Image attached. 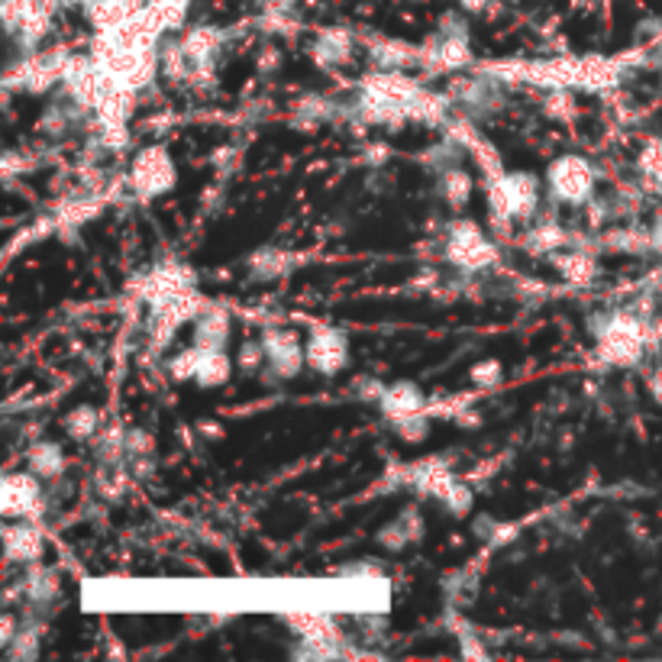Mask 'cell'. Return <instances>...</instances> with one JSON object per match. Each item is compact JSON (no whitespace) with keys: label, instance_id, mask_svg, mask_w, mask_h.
Returning <instances> with one entry per match:
<instances>
[{"label":"cell","instance_id":"cell-21","mask_svg":"<svg viewBox=\"0 0 662 662\" xmlns=\"http://www.w3.org/2000/svg\"><path fill=\"white\" fill-rule=\"evenodd\" d=\"M446 107H450L446 97H440V94H433V91H420L414 101L408 104V117H411V120H420V124L443 126L450 124V120H446Z\"/></svg>","mask_w":662,"mask_h":662},{"label":"cell","instance_id":"cell-32","mask_svg":"<svg viewBox=\"0 0 662 662\" xmlns=\"http://www.w3.org/2000/svg\"><path fill=\"white\" fill-rule=\"evenodd\" d=\"M7 653H10L13 660H36V653H40V637H36V630H20V633L13 637V643L7 647Z\"/></svg>","mask_w":662,"mask_h":662},{"label":"cell","instance_id":"cell-8","mask_svg":"<svg viewBox=\"0 0 662 662\" xmlns=\"http://www.w3.org/2000/svg\"><path fill=\"white\" fill-rule=\"evenodd\" d=\"M3 546H7V559L10 563L36 566L42 556V534L30 521H20V524H10L3 530Z\"/></svg>","mask_w":662,"mask_h":662},{"label":"cell","instance_id":"cell-14","mask_svg":"<svg viewBox=\"0 0 662 662\" xmlns=\"http://www.w3.org/2000/svg\"><path fill=\"white\" fill-rule=\"evenodd\" d=\"M423 537V517H420V511L414 507H408L398 521H391L388 527H381V534H378V543L385 546V549H404L408 543H417V539Z\"/></svg>","mask_w":662,"mask_h":662},{"label":"cell","instance_id":"cell-22","mask_svg":"<svg viewBox=\"0 0 662 662\" xmlns=\"http://www.w3.org/2000/svg\"><path fill=\"white\" fill-rule=\"evenodd\" d=\"M188 10H191V0H146V13L156 20V27H159L162 33L181 30Z\"/></svg>","mask_w":662,"mask_h":662},{"label":"cell","instance_id":"cell-7","mask_svg":"<svg viewBox=\"0 0 662 662\" xmlns=\"http://www.w3.org/2000/svg\"><path fill=\"white\" fill-rule=\"evenodd\" d=\"M195 288V272L188 265H175L166 262L159 269H153L149 275H143V282L136 285V291L149 301V304H159L171 294H181V291Z\"/></svg>","mask_w":662,"mask_h":662},{"label":"cell","instance_id":"cell-39","mask_svg":"<svg viewBox=\"0 0 662 662\" xmlns=\"http://www.w3.org/2000/svg\"><path fill=\"white\" fill-rule=\"evenodd\" d=\"M650 391H653V398L662 404V369H656L653 378H650Z\"/></svg>","mask_w":662,"mask_h":662},{"label":"cell","instance_id":"cell-10","mask_svg":"<svg viewBox=\"0 0 662 662\" xmlns=\"http://www.w3.org/2000/svg\"><path fill=\"white\" fill-rule=\"evenodd\" d=\"M378 408H381V414L388 417V420H398V417L420 414V411L427 408V398H423V391H420L417 385H411V381H398V385L385 388Z\"/></svg>","mask_w":662,"mask_h":662},{"label":"cell","instance_id":"cell-34","mask_svg":"<svg viewBox=\"0 0 662 662\" xmlns=\"http://www.w3.org/2000/svg\"><path fill=\"white\" fill-rule=\"evenodd\" d=\"M265 359H269V356H265V346H262V339H259V343H255V339H252V343H243V346H240V353H237V366H240L243 372H255V369H259Z\"/></svg>","mask_w":662,"mask_h":662},{"label":"cell","instance_id":"cell-43","mask_svg":"<svg viewBox=\"0 0 662 662\" xmlns=\"http://www.w3.org/2000/svg\"><path fill=\"white\" fill-rule=\"evenodd\" d=\"M59 3H82V7H84L87 0H59Z\"/></svg>","mask_w":662,"mask_h":662},{"label":"cell","instance_id":"cell-37","mask_svg":"<svg viewBox=\"0 0 662 662\" xmlns=\"http://www.w3.org/2000/svg\"><path fill=\"white\" fill-rule=\"evenodd\" d=\"M42 129L62 133V129H65V117H62V111H45V117H42Z\"/></svg>","mask_w":662,"mask_h":662},{"label":"cell","instance_id":"cell-28","mask_svg":"<svg viewBox=\"0 0 662 662\" xmlns=\"http://www.w3.org/2000/svg\"><path fill=\"white\" fill-rule=\"evenodd\" d=\"M469 153H472V159H475V166L485 171V178L488 181H495V178H501L504 175V166H501V156H497V149L488 143V139H475L472 146H469Z\"/></svg>","mask_w":662,"mask_h":662},{"label":"cell","instance_id":"cell-42","mask_svg":"<svg viewBox=\"0 0 662 662\" xmlns=\"http://www.w3.org/2000/svg\"><path fill=\"white\" fill-rule=\"evenodd\" d=\"M385 156H388V149H385V146H378V149H372V153L366 156V162H381Z\"/></svg>","mask_w":662,"mask_h":662},{"label":"cell","instance_id":"cell-17","mask_svg":"<svg viewBox=\"0 0 662 662\" xmlns=\"http://www.w3.org/2000/svg\"><path fill=\"white\" fill-rule=\"evenodd\" d=\"M288 623L301 633V640H327V643H339V630L327 614L317 611H291Z\"/></svg>","mask_w":662,"mask_h":662},{"label":"cell","instance_id":"cell-36","mask_svg":"<svg viewBox=\"0 0 662 662\" xmlns=\"http://www.w3.org/2000/svg\"><path fill=\"white\" fill-rule=\"evenodd\" d=\"M153 453V440L143 430H126V455L139 459V455Z\"/></svg>","mask_w":662,"mask_h":662},{"label":"cell","instance_id":"cell-41","mask_svg":"<svg viewBox=\"0 0 662 662\" xmlns=\"http://www.w3.org/2000/svg\"><path fill=\"white\" fill-rule=\"evenodd\" d=\"M462 3V10H485L492 0H459Z\"/></svg>","mask_w":662,"mask_h":662},{"label":"cell","instance_id":"cell-6","mask_svg":"<svg viewBox=\"0 0 662 662\" xmlns=\"http://www.w3.org/2000/svg\"><path fill=\"white\" fill-rule=\"evenodd\" d=\"M349 362V346H346V333L321 327L307 339V366L324 375H336L346 369Z\"/></svg>","mask_w":662,"mask_h":662},{"label":"cell","instance_id":"cell-15","mask_svg":"<svg viewBox=\"0 0 662 662\" xmlns=\"http://www.w3.org/2000/svg\"><path fill=\"white\" fill-rule=\"evenodd\" d=\"M353 55V36L346 30H324L314 42V62L321 69H336Z\"/></svg>","mask_w":662,"mask_h":662},{"label":"cell","instance_id":"cell-1","mask_svg":"<svg viewBox=\"0 0 662 662\" xmlns=\"http://www.w3.org/2000/svg\"><path fill=\"white\" fill-rule=\"evenodd\" d=\"M546 185L563 204H588L595 191V168L581 156H563L546 171Z\"/></svg>","mask_w":662,"mask_h":662},{"label":"cell","instance_id":"cell-13","mask_svg":"<svg viewBox=\"0 0 662 662\" xmlns=\"http://www.w3.org/2000/svg\"><path fill=\"white\" fill-rule=\"evenodd\" d=\"M195 346L198 349H227L230 339V317L220 307H208L198 321H195Z\"/></svg>","mask_w":662,"mask_h":662},{"label":"cell","instance_id":"cell-30","mask_svg":"<svg viewBox=\"0 0 662 662\" xmlns=\"http://www.w3.org/2000/svg\"><path fill=\"white\" fill-rule=\"evenodd\" d=\"M430 420H433V417H427L420 411V414L398 417V420H391V423H395V433H398L404 443H423V440L430 437Z\"/></svg>","mask_w":662,"mask_h":662},{"label":"cell","instance_id":"cell-2","mask_svg":"<svg viewBox=\"0 0 662 662\" xmlns=\"http://www.w3.org/2000/svg\"><path fill=\"white\" fill-rule=\"evenodd\" d=\"M446 259L453 262L455 269H465V272H479V269H488L497 262L495 243H488L482 237V230L469 220H455L450 227V243H446Z\"/></svg>","mask_w":662,"mask_h":662},{"label":"cell","instance_id":"cell-24","mask_svg":"<svg viewBox=\"0 0 662 662\" xmlns=\"http://www.w3.org/2000/svg\"><path fill=\"white\" fill-rule=\"evenodd\" d=\"M524 246L530 249V252H553V249L569 246V233H566L559 223H537V227L527 233Z\"/></svg>","mask_w":662,"mask_h":662},{"label":"cell","instance_id":"cell-11","mask_svg":"<svg viewBox=\"0 0 662 662\" xmlns=\"http://www.w3.org/2000/svg\"><path fill=\"white\" fill-rule=\"evenodd\" d=\"M146 0H87L84 13L94 30H117L143 7Z\"/></svg>","mask_w":662,"mask_h":662},{"label":"cell","instance_id":"cell-35","mask_svg":"<svg viewBox=\"0 0 662 662\" xmlns=\"http://www.w3.org/2000/svg\"><path fill=\"white\" fill-rule=\"evenodd\" d=\"M469 378H472V385H475V388H495L497 381H501V362H495V359H485V362L472 366Z\"/></svg>","mask_w":662,"mask_h":662},{"label":"cell","instance_id":"cell-23","mask_svg":"<svg viewBox=\"0 0 662 662\" xmlns=\"http://www.w3.org/2000/svg\"><path fill=\"white\" fill-rule=\"evenodd\" d=\"M440 191H443V198H446L450 208H465V204H469V195H472V178H469V171H462V168H446L443 178H440Z\"/></svg>","mask_w":662,"mask_h":662},{"label":"cell","instance_id":"cell-19","mask_svg":"<svg viewBox=\"0 0 662 662\" xmlns=\"http://www.w3.org/2000/svg\"><path fill=\"white\" fill-rule=\"evenodd\" d=\"M556 269L563 272V279L569 285H591L598 279V262L588 252H581V249L556 255Z\"/></svg>","mask_w":662,"mask_h":662},{"label":"cell","instance_id":"cell-40","mask_svg":"<svg viewBox=\"0 0 662 662\" xmlns=\"http://www.w3.org/2000/svg\"><path fill=\"white\" fill-rule=\"evenodd\" d=\"M279 62V52H265L262 59H259V69H265V72H272V65Z\"/></svg>","mask_w":662,"mask_h":662},{"label":"cell","instance_id":"cell-4","mask_svg":"<svg viewBox=\"0 0 662 662\" xmlns=\"http://www.w3.org/2000/svg\"><path fill=\"white\" fill-rule=\"evenodd\" d=\"M0 511L10 521H33L40 517V482L36 472H10L0 485Z\"/></svg>","mask_w":662,"mask_h":662},{"label":"cell","instance_id":"cell-18","mask_svg":"<svg viewBox=\"0 0 662 662\" xmlns=\"http://www.w3.org/2000/svg\"><path fill=\"white\" fill-rule=\"evenodd\" d=\"M230 372H233V362H230L227 349H201V362H198V375H195V381L201 388L227 385Z\"/></svg>","mask_w":662,"mask_h":662},{"label":"cell","instance_id":"cell-27","mask_svg":"<svg viewBox=\"0 0 662 662\" xmlns=\"http://www.w3.org/2000/svg\"><path fill=\"white\" fill-rule=\"evenodd\" d=\"M252 272H255V279H279V275H285L288 272V255L285 252H279V249H265V252H259V255H252Z\"/></svg>","mask_w":662,"mask_h":662},{"label":"cell","instance_id":"cell-12","mask_svg":"<svg viewBox=\"0 0 662 662\" xmlns=\"http://www.w3.org/2000/svg\"><path fill=\"white\" fill-rule=\"evenodd\" d=\"M181 45L191 55L195 69H213V59H217V52L223 45V33L217 27H195V30L185 33Z\"/></svg>","mask_w":662,"mask_h":662},{"label":"cell","instance_id":"cell-16","mask_svg":"<svg viewBox=\"0 0 662 662\" xmlns=\"http://www.w3.org/2000/svg\"><path fill=\"white\" fill-rule=\"evenodd\" d=\"M369 55H372L375 65L385 69V72H398V69H404V65L417 62V49H411L408 42L401 40L369 42Z\"/></svg>","mask_w":662,"mask_h":662},{"label":"cell","instance_id":"cell-20","mask_svg":"<svg viewBox=\"0 0 662 662\" xmlns=\"http://www.w3.org/2000/svg\"><path fill=\"white\" fill-rule=\"evenodd\" d=\"M27 459H30V469H33L40 479H59V475L65 472V455H62V446H59V443H49V440L33 443Z\"/></svg>","mask_w":662,"mask_h":662},{"label":"cell","instance_id":"cell-26","mask_svg":"<svg viewBox=\"0 0 662 662\" xmlns=\"http://www.w3.org/2000/svg\"><path fill=\"white\" fill-rule=\"evenodd\" d=\"M101 430V414L94 408H75L72 414L65 417V433L72 440H91Z\"/></svg>","mask_w":662,"mask_h":662},{"label":"cell","instance_id":"cell-29","mask_svg":"<svg viewBox=\"0 0 662 662\" xmlns=\"http://www.w3.org/2000/svg\"><path fill=\"white\" fill-rule=\"evenodd\" d=\"M543 111L553 117V120H572L576 117V97L569 87H549L546 101H543Z\"/></svg>","mask_w":662,"mask_h":662},{"label":"cell","instance_id":"cell-3","mask_svg":"<svg viewBox=\"0 0 662 662\" xmlns=\"http://www.w3.org/2000/svg\"><path fill=\"white\" fill-rule=\"evenodd\" d=\"M129 185L139 198L166 195L175 185V162L166 153V146H146L129 168Z\"/></svg>","mask_w":662,"mask_h":662},{"label":"cell","instance_id":"cell-25","mask_svg":"<svg viewBox=\"0 0 662 662\" xmlns=\"http://www.w3.org/2000/svg\"><path fill=\"white\" fill-rule=\"evenodd\" d=\"M23 591L33 605H49L59 595V576L36 566V569H30V576L23 581Z\"/></svg>","mask_w":662,"mask_h":662},{"label":"cell","instance_id":"cell-9","mask_svg":"<svg viewBox=\"0 0 662 662\" xmlns=\"http://www.w3.org/2000/svg\"><path fill=\"white\" fill-rule=\"evenodd\" d=\"M408 482L414 485L420 495H430V497H443L450 495V488H453L455 479L453 472H450V465L446 462H420L414 469H408Z\"/></svg>","mask_w":662,"mask_h":662},{"label":"cell","instance_id":"cell-31","mask_svg":"<svg viewBox=\"0 0 662 662\" xmlns=\"http://www.w3.org/2000/svg\"><path fill=\"white\" fill-rule=\"evenodd\" d=\"M198 362H201V349L191 346V349L178 353V356L168 362V375H171L175 381H191V378L198 375Z\"/></svg>","mask_w":662,"mask_h":662},{"label":"cell","instance_id":"cell-5","mask_svg":"<svg viewBox=\"0 0 662 662\" xmlns=\"http://www.w3.org/2000/svg\"><path fill=\"white\" fill-rule=\"evenodd\" d=\"M262 346H265V356H269V366H272L275 378H294L307 362V346L297 343V333L265 330Z\"/></svg>","mask_w":662,"mask_h":662},{"label":"cell","instance_id":"cell-38","mask_svg":"<svg viewBox=\"0 0 662 662\" xmlns=\"http://www.w3.org/2000/svg\"><path fill=\"white\" fill-rule=\"evenodd\" d=\"M13 637H17V633H13V618H10V614H3V621H0V643H3V647H10V643H13Z\"/></svg>","mask_w":662,"mask_h":662},{"label":"cell","instance_id":"cell-33","mask_svg":"<svg viewBox=\"0 0 662 662\" xmlns=\"http://www.w3.org/2000/svg\"><path fill=\"white\" fill-rule=\"evenodd\" d=\"M443 504L450 507L453 517H465L472 511V488L465 482H455L453 488H450V495L443 497Z\"/></svg>","mask_w":662,"mask_h":662}]
</instances>
